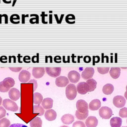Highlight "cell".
Here are the masks:
<instances>
[{
  "mask_svg": "<svg viewBox=\"0 0 127 127\" xmlns=\"http://www.w3.org/2000/svg\"><path fill=\"white\" fill-rule=\"evenodd\" d=\"M77 92L76 87L74 84H68L65 88V95L66 98L70 100L74 99L77 95Z\"/></svg>",
  "mask_w": 127,
  "mask_h": 127,
  "instance_id": "6da1fadb",
  "label": "cell"
},
{
  "mask_svg": "<svg viewBox=\"0 0 127 127\" xmlns=\"http://www.w3.org/2000/svg\"><path fill=\"white\" fill-rule=\"evenodd\" d=\"M2 105L6 110L10 111L16 112L18 109V106L16 103L14 101L9 99H4L2 101Z\"/></svg>",
  "mask_w": 127,
  "mask_h": 127,
  "instance_id": "7a4b0ae2",
  "label": "cell"
},
{
  "mask_svg": "<svg viewBox=\"0 0 127 127\" xmlns=\"http://www.w3.org/2000/svg\"><path fill=\"white\" fill-rule=\"evenodd\" d=\"M99 115L104 119H109L112 116V111L108 107L103 106L99 110Z\"/></svg>",
  "mask_w": 127,
  "mask_h": 127,
  "instance_id": "3957f363",
  "label": "cell"
},
{
  "mask_svg": "<svg viewBox=\"0 0 127 127\" xmlns=\"http://www.w3.org/2000/svg\"><path fill=\"white\" fill-rule=\"evenodd\" d=\"M45 70L46 72L49 76L53 77H57L60 75L62 69L60 67H47L45 68Z\"/></svg>",
  "mask_w": 127,
  "mask_h": 127,
  "instance_id": "277c9868",
  "label": "cell"
},
{
  "mask_svg": "<svg viewBox=\"0 0 127 127\" xmlns=\"http://www.w3.org/2000/svg\"><path fill=\"white\" fill-rule=\"evenodd\" d=\"M77 91L79 94L83 95L89 92L90 88L86 82H80L77 84Z\"/></svg>",
  "mask_w": 127,
  "mask_h": 127,
  "instance_id": "5b68a950",
  "label": "cell"
},
{
  "mask_svg": "<svg viewBox=\"0 0 127 127\" xmlns=\"http://www.w3.org/2000/svg\"><path fill=\"white\" fill-rule=\"evenodd\" d=\"M76 107L77 110L80 113H85L88 110V106L87 102L82 99L79 100L77 101L76 104Z\"/></svg>",
  "mask_w": 127,
  "mask_h": 127,
  "instance_id": "8992f818",
  "label": "cell"
},
{
  "mask_svg": "<svg viewBox=\"0 0 127 127\" xmlns=\"http://www.w3.org/2000/svg\"><path fill=\"white\" fill-rule=\"evenodd\" d=\"M113 103L114 105L117 108H122L125 105L126 99L122 96L117 95L114 97Z\"/></svg>",
  "mask_w": 127,
  "mask_h": 127,
  "instance_id": "52a82bcc",
  "label": "cell"
},
{
  "mask_svg": "<svg viewBox=\"0 0 127 127\" xmlns=\"http://www.w3.org/2000/svg\"><path fill=\"white\" fill-rule=\"evenodd\" d=\"M67 77L71 83H76L79 80L80 75L79 72L75 70H71L68 72Z\"/></svg>",
  "mask_w": 127,
  "mask_h": 127,
  "instance_id": "ba28073f",
  "label": "cell"
},
{
  "mask_svg": "<svg viewBox=\"0 0 127 127\" xmlns=\"http://www.w3.org/2000/svg\"><path fill=\"white\" fill-rule=\"evenodd\" d=\"M69 80L68 78L64 76H60L56 78V84L57 86L60 87H63L66 86L68 84Z\"/></svg>",
  "mask_w": 127,
  "mask_h": 127,
  "instance_id": "9c48e42d",
  "label": "cell"
},
{
  "mask_svg": "<svg viewBox=\"0 0 127 127\" xmlns=\"http://www.w3.org/2000/svg\"><path fill=\"white\" fill-rule=\"evenodd\" d=\"M94 73V69L93 67H86L81 73V77L85 80L91 78Z\"/></svg>",
  "mask_w": 127,
  "mask_h": 127,
  "instance_id": "30bf717a",
  "label": "cell"
},
{
  "mask_svg": "<svg viewBox=\"0 0 127 127\" xmlns=\"http://www.w3.org/2000/svg\"><path fill=\"white\" fill-rule=\"evenodd\" d=\"M31 77L30 73L26 70H22L19 74V80L22 83L28 82Z\"/></svg>",
  "mask_w": 127,
  "mask_h": 127,
  "instance_id": "8fae6325",
  "label": "cell"
},
{
  "mask_svg": "<svg viewBox=\"0 0 127 127\" xmlns=\"http://www.w3.org/2000/svg\"><path fill=\"white\" fill-rule=\"evenodd\" d=\"M45 72V68L43 67H35L32 69V75L36 78L42 77Z\"/></svg>",
  "mask_w": 127,
  "mask_h": 127,
  "instance_id": "7c38bea8",
  "label": "cell"
},
{
  "mask_svg": "<svg viewBox=\"0 0 127 127\" xmlns=\"http://www.w3.org/2000/svg\"><path fill=\"white\" fill-rule=\"evenodd\" d=\"M8 96L11 100L14 101H17L20 98V92L17 89L12 88L8 91Z\"/></svg>",
  "mask_w": 127,
  "mask_h": 127,
  "instance_id": "4fadbf2b",
  "label": "cell"
},
{
  "mask_svg": "<svg viewBox=\"0 0 127 127\" xmlns=\"http://www.w3.org/2000/svg\"><path fill=\"white\" fill-rule=\"evenodd\" d=\"M98 122V120L95 117L89 116L85 120V125L87 127H96Z\"/></svg>",
  "mask_w": 127,
  "mask_h": 127,
  "instance_id": "5bb4252c",
  "label": "cell"
},
{
  "mask_svg": "<svg viewBox=\"0 0 127 127\" xmlns=\"http://www.w3.org/2000/svg\"><path fill=\"white\" fill-rule=\"evenodd\" d=\"M45 119L49 121H54L56 119L57 113L56 111L53 109H49L47 110L45 113Z\"/></svg>",
  "mask_w": 127,
  "mask_h": 127,
  "instance_id": "9a60e30c",
  "label": "cell"
},
{
  "mask_svg": "<svg viewBox=\"0 0 127 127\" xmlns=\"http://www.w3.org/2000/svg\"><path fill=\"white\" fill-rule=\"evenodd\" d=\"M101 101L97 99L92 100L89 104V109L92 111H95L98 110L101 107Z\"/></svg>",
  "mask_w": 127,
  "mask_h": 127,
  "instance_id": "2e32d148",
  "label": "cell"
},
{
  "mask_svg": "<svg viewBox=\"0 0 127 127\" xmlns=\"http://www.w3.org/2000/svg\"><path fill=\"white\" fill-rule=\"evenodd\" d=\"M2 83L5 87H6L8 90H10V88L14 85L15 81L12 78L8 77L3 80Z\"/></svg>",
  "mask_w": 127,
  "mask_h": 127,
  "instance_id": "e0dca14e",
  "label": "cell"
},
{
  "mask_svg": "<svg viewBox=\"0 0 127 127\" xmlns=\"http://www.w3.org/2000/svg\"><path fill=\"white\" fill-rule=\"evenodd\" d=\"M53 104V100L50 98H46L44 99L42 102V105L44 109L49 110L52 108Z\"/></svg>",
  "mask_w": 127,
  "mask_h": 127,
  "instance_id": "ac0fdd59",
  "label": "cell"
},
{
  "mask_svg": "<svg viewBox=\"0 0 127 127\" xmlns=\"http://www.w3.org/2000/svg\"><path fill=\"white\" fill-rule=\"evenodd\" d=\"M61 120L63 124L65 125H69L73 123L74 120V118L71 114H65L62 118Z\"/></svg>",
  "mask_w": 127,
  "mask_h": 127,
  "instance_id": "d6986e66",
  "label": "cell"
},
{
  "mask_svg": "<svg viewBox=\"0 0 127 127\" xmlns=\"http://www.w3.org/2000/svg\"><path fill=\"white\" fill-rule=\"evenodd\" d=\"M110 126L111 127H121L122 124V120L121 118L115 117L110 120Z\"/></svg>",
  "mask_w": 127,
  "mask_h": 127,
  "instance_id": "ffe728a7",
  "label": "cell"
},
{
  "mask_svg": "<svg viewBox=\"0 0 127 127\" xmlns=\"http://www.w3.org/2000/svg\"><path fill=\"white\" fill-rule=\"evenodd\" d=\"M111 76L114 79H117L119 77L121 73V68L120 67H113L111 68L109 71Z\"/></svg>",
  "mask_w": 127,
  "mask_h": 127,
  "instance_id": "44dd1931",
  "label": "cell"
},
{
  "mask_svg": "<svg viewBox=\"0 0 127 127\" xmlns=\"http://www.w3.org/2000/svg\"><path fill=\"white\" fill-rule=\"evenodd\" d=\"M114 89V86L112 84L110 83H107L105 84L103 88H102V91L103 93H104L106 95H110L113 92Z\"/></svg>",
  "mask_w": 127,
  "mask_h": 127,
  "instance_id": "7402d4cb",
  "label": "cell"
},
{
  "mask_svg": "<svg viewBox=\"0 0 127 127\" xmlns=\"http://www.w3.org/2000/svg\"><path fill=\"white\" fill-rule=\"evenodd\" d=\"M30 127H42V120L40 118L36 117L30 122Z\"/></svg>",
  "mask_w": 127,
  "mask_h": 127,
  "instance_id": "603a6c76",
  "label": "cell"
},
{
  "mask_svg": "<svg viewBox=\"0 0 127 127\" xmlns=\"http://www.w3.org/2000/svg\"><path fill=\"white\" fill-rule=\"evenodd\" d=\"M43 96L40 93L35 92L33 94V103L36 105H40L43 101Z\"/></svg>",
  "mask_w": 127,
  "mask_h": 127,
  "instance_id": "cb8c5ba5",
  "label": "cell"
},
{
  "mask_svg": "<svg viewBox=\"0 0 127 127\" xmlns=\"http://www.w3.org/2000/svg\"><path fill=\"white\" fill-rule=\"evenodd\" d=\"M86 82L88 84L90 90L89 92H92L94 91L95 88H96V85H97V82L95 81L93 78H90L89 79H87L86 81Z\"/></svg>",
  "mask_w": 127,
  "mask_h": 127,
  "instance_id": "d4e9b609",
  "label": "cell"
},
{
  "mask_svg": "<svg viewBox=\"0 0 127 127\" xmlns=\"http://www.w3.org/2000/svg\"><path fill=\"white\" fill-rule=\"evenodd\" d=\"M44 109L40 105H34L33 106V113H38V116H41L44 114Z\"/></svg>",
  "mask_w": 127,
  "mask_h": 127,
  "instance_id": "484cf974",
  "label": "cell"
},
{
  "mask_svg": "<svg viewBox=\"0 0 127 127\" xmlns=\"http://www.w3.org/2000/svg\"><path fill=\"white\" fill-rule=\"evenodd\" d=\"M88 115V111L85 113H80L78 111H76L75 112V116L76 118L80 120H84L86 119Z\"/></svg>",
  "mask_w": 127,
  "mask_h": 127,
  "instance_id": "4316f807",
  "label": "cell"
},
{
  "mask_svg": "<svg viewBox=\"0 0 127 127\" xmlns=\"http://www.w3.org/2000/svg\"><path fill=\"white\" fill-rule=\"evenodd\" d=\"M20 16L17 14H13L10 17V21L14 24H19L20 23Z\"/></svg>",
  "mask_w": 127,
  "mask_h": 127,
  "instance_id": "83f0119b",
  "label": "cell"
},
{
  "mask_svg": "<svg viewBox=\"0 0 127 127\" xmlns=\"http://www.w3.org/2000/svg\"><path fill=\"white\" fill-rule=\"evenodd\" d=\"M30 17H32L31 19H29V22L31 24H39V15L37 14H31L30 15Z\"/></svg>",
  "mask_w": 127,
  "mask_h": 127,
  "instance_id": "f1b7e54d",
  "label": "cell"
},
{
  "mask_svg": "<svg viewBox=\"0 0 127 127\" xmlns=\"http://www.w3.org/2000/svg\"><path fill=\"white\" fill-rule=\"evenodd\" d=\"M10 122L8 119L4 118L0 120V127H9Z\"/></svg>",
  "mask_w": 127,
  "mask_h": 127,
  "instance_id": "f546056e",
  "label": "cell"
},
{
  "mask_svg": "<svg viewBox=\"0 0 127 127\" xmlns=\"http://www.w3.org/2000/svg\"><path fill=\"white\" fill-rule=\"evenodd\" d=\"M75 19V16L72 14H67L65 18V22L68 23V24H74L75 23V21L74 22H71L70 20H73L74 21Z\"/></svg>",
  "mask_w": 127,
  "mask_h": 127,
  "instance_id": "4dcf8cb0",
  "label": "cell"
},
{
  "mask_svg": "<svg viewBox=\"0 0 127 127\" xmlns=\"http://www.w3.org/2000/svg\"><path fill=\"white\" fill-rule=\"evenodd\" d=\"M119 116L122 118H127V108L123 107L120 109L119 113Z\"/></svg>",
  "mask_w": 127,
  "mask_h": 127,
  "instance_id": "1f68e13d",
  "label": "cell"
},
{
  "mask_svg": "<svg viewBox=\"0 0 127 127\" xmlns=\"http://www.w3.org/2000/svg\"><path fill=\"white\" fill-rule=\"evenodd\" d=\"M97 70L99 73L104 74L107 73L109 72V67H97Z\"/></svg>",
  "mask_w": 127,
  "mask_h": 127,
  "instance_id": "d6a6232c",
  "label": "cell"
},
{
  "mask_svg": "<svg viewBox=\"0 0 127 127\" xmlns=\"http://www.w3.org/2000/svg\"><path fill=\"white\" fill-rule=\"evenodd\" d=\"M72 127H86V126L83 122L78 121L73 123Z\"/></svg>",
  "mask_w": 127,
  "mask_h": 127,
  "instance_id": "836d02e7",
  "label": "cell"
},
{
  "mask_svg": "<svg viewBox=\"0 0 127 127\" xmlns=\"http://www.w3.org/2000/svg\"><path fill=\"white\" fill-rule=\"evenodd\" d=\"M64 15V14H61V16H60V18H59L57 14H54V16H55V19H56V22H57V23L58 24H61V23H62Z\"/></svg>",
  "mask_w": 127,
  "mask_h": 127,
  "instance_id": "e575fe53",
  "label": "cell"
},
{
  "mask_svg": "<svg viewBox=\"0 0 127 127\" xmlns=\"http://www.w3.org/2000/svg\"><path fill=\"white\" fill-rule=\"evenodd\" d=\"M6 115V111L2 107H0V119L5 117Z\"/></svg>",
  "mask_w": 127,
  "mask_h": 127,
  "instance_id": "d590c367",
  "label": "cell"
},
{
  "mask_svg": "<svg viewBox=\"0 0 127 127\" xmlns=\"http://www.w3.org/2000/svg\"><path fill=\"white\" fill-rule=\"evenodd\" d=\"M9 90L7 89L6 87L4 86L2 83V81L0 82V92H6L7 91H9Z\"/></svg>",
  "mask_w": 127,
  "mask_h": 127,
  "instance_id": "8d00e7d4",
  "label": "cell"
},
{
  "mask_svg": "<svg viewBox=\"0 0 127 127\" xmlns=\"http://www.w3.org/2000/svg\"><path fill=\"white\" fill-rule=\"evenodd\" d=\"M39 53H37L36 56H34L32 57V62L33 63H38L39 62Z\"/></svg>",
  "mask_w": 127,
  "mask_h": 127,
  "instance_id": "74e56055",
  "label": "cell"
},
{
  "mask_svg": "<svg viewBox=\"0 0 127 127\" xmlns=\"http://www.w3.org/2000/svg\"><path fill=\"white\" fill-rule=\"evenodd\" d=\"M48 15L47 14H45V11H42V13L41 14V18H42V19H41V21H42V23L43 24H47L48 23V22L47 21H46L45 19V16H47Z\"/></svg>",
  "mask_w": 127,
  "mask_h": 127,
  "instance_id": "f35d334b",
  "label": "cell"
},
{
  "mask_svg": "<svg viewBox=\"0 0 127 127\" xmlns=\"http://www.w3.org/2000/svg\"><path fill=\"white\" fill-rule=\"evenodd\" d=\"M9 127H28L22 124H13L11 125Z\"/></svg>",
  "mask_w": 127,
  "mask_h": 127,
  "instance_id": "ab89813d",
  "label": "cell"
},
{
  "mask_svg": "<svg viewBox=\"0 0 127 127\" xmlns=\"http://www.w3.org/2000/svg\"><path fill=\"white\" fill-rule=\"evenodd\" d=\"M22 67H9V69L13 72H19L22 69Z\"/></svg>",
  "mask_w": 127,
  "mask_h": 127,
  "instance_id": "60d3db41",
  "label": "cell"
},
{
  "mask_svg": "<svg viewBox=\"0 0 127 127\" xmlns=\"http://www.w3.org/2000/svg\"><path fill=\"white\" fill-rule=\"evenodd\" d=\"M62 58L60 56H56L54 58V61L56 63H61Z\"/></svg>",
  "mask_w": 127,
  "mask_h": 127,
  "instance_id": "b9f144b4",
  "label": "cell"
},
{
  "mask_svg": "<svg viewBox=\"0 0 127 127\" xmlns=\"http://www.w3.org/2000/svg\"><path fill=\"white\" fill-rule=\"evenodd\" d=\"M91 58L89 56H86L83 58V61L85 63H89L91 62Z\"/></svg>",
  "mask_w": 127,
  "mask_h": 127,
  "instance_id": "7bdbcfd3",
  "label": "cell"
},
{
  "mask_svg": "<svg viewBox=\"0 0 127 127\" xmlns=\"http://www.w3.org/2000/svg\"><path fill=\"white\" fill-rule=\"evenodd\" d=\"M29 16V14H22L21 15V23L22 24H24L25 23V18L26 17H28Z\"/></svg>",
  "mask_w": 127,
  "mask_h": 127,
  "instance_id": "ee69618b",
  "label": "cell"
},
{
  "mask_svg": "<svg viewBox=\"0 0 127 127\" xmlns=\"http://www.w3.org/2000/svg\"><path fill=\"white\" fill-rule=\"evenodd\" d=\"M23 62L25 63H30V57L29 56H25L23 57Z\"/></svg>",
  "mask_w": 127,
  "mask_h": 127,
  "instance_id": "f6af8a7d",
  "label": "cell"
},
{
  "mask_svg": "<svg viewBox=\"0 0 127 127\" xmlns=\"http://www.w3.org/2000/svg\"><path fill=\"white\" fill-rule=\"evenodd\" d=\"M0 61L2 63H7V57L5 56H2L0 58Z\"/></svg>",
  "mask_w": 127,
  "mask_h": 127,
  "instance_id": "bcb514c9",
  "label": "cell"
},
{
  "mask_svg": "<svg viewBox=\"0 0 127 127\" xmlns=\"http://www.w3.org/2000/svg\"><path fill=\"white\" fill-rule=\"evenodd\" d=\"M2 17L4 18V23L7 24L8 23V15L6 14H2Z\"/></svg>",
  "mask_w": 127,
  "mask_h": 127,
  "instance_id": "7dc6e473",
  "label": "cell"
},
{
  "mask_svg": "<svg viewBox=\"0 0 127 127\" xmlns=\"http://www.w3.org/2000/svg\"><path fill=\"white\" fill-rule=\"evenodd\" d=\"M49 23L52 24L53 23V15L52 14H49Z\"/></svg>",
  "mask_w": 127,
  "mask_h": 127,
  "instance_id": "c3c4849f",
  "label": "cell"
},
{
  "mask_svg": "<svg viewBox=\"0 0 127 127\" xmlns=\"http://www.w3.org/2000/svg\"><path fill=\"white\" fill-rule=\"evenodd\" d=\"M22 56L20 55V54H18V56H17V58H18V62L19 63H22V61L20 60V58H22Z\"/></svg>",
  "mask_w": 127,
  "mask_h": 127,
  "instance_id": "681fc988",
  "label": "cell"
},
{
  "mask_svg": "<svg viewBox=\"0 0 127 127\" xmlns=\"http://www.w3.org/2000/svg\"><path fill=\"white\" fill-rule=\"evenodd\" d=\"M2 1L4 3H6V4H10L11 2V1L10 0H2Z\"/></svg>",
  "mask_w": 127,
  "mask_h": 127,
  "instance_id": "f907efd6",
  "label": "cell"
},
{
  "mask_svg": "<svg viewBox=\"0 0 127 127\" xmlns=\"http://www.w3.org/2000/svg\"><path fill=\"white\" fill-rule=\"evenodd\" d=\"M17 1V0H13V2H12V6H14L15 4V3Z\"/></svg>",
  "mask_w": 127,
  "mask_h": 127,
  "instance_id": "816d5d0a",
  "label": "cell"
},
{
  "mask_svg": "<svg viewBox=\"0 0 127 127\" xmlns=\"http://www.w3.org/2000/svg\"><path fill=\"white\" fill-rule=\"evenodd\" d=\"M124 96H125V97L126 98V99L127 100V90H126V91L125 93Z\"/></svg>",
  "mask_w": 127,
  "mask_h": 127,
  "instance_id": "f5cc1de1",
  "label": "cell"
},
{
  "mask_svg": "<svg viewBox=\"0 0 127 127\" xmlns=\"http://www.w3.org/2000/svg\"><path fill=\"white\" fill-rule=\"evenodd\" d=\"M2 14H0V24L2 23Z\"/></svg>",
  "mask_w": 127,
  "mask_h": 127,
  "instance_id": "db71d44e",
  "label": "cell"
},
{
  "mask_svg": "<svg viewBox=\"0 0 127 127\" xmlns=\"http://www.w3.org/2000/svg\"><path fill=\"white\" fill-rule=\"evenodd\" d=\"M1 103H2V98L0 96V105L1 104Z\"/></svg>",
  "mask_w": 127,
  "mask_h": 127,
  "instance_id": "11a10c76",
  "label": "cell"
},
{
  "mask_svg": "<svg viewBox=\"0 0 127 127\" xmlns=\"http://www.w3.org/2000/svg\"><path fill=\"white\" fill-rule=\"evenodd\" d=\"M68 127L66 126H62V127Z\"/></svg>",
  "mask_w": 127,
  "mask_h": 127,
  "instance_id": "9f6ffc18",
  "label": "cell"
},
{
  "mask_svg": "<svg viewBox=\"0 0 127 127\" xmlns=\"http://www.w3.org/2000/svg\"><path fill=\"white\" fill-rule=\"evenodd\" d=\"M49 13H52V12H53L52 11H49Z\"/></svg>",
  "mask_w": 127,
  "mask_h": 127,
  "instance_id": "6f0895ef",
  "label": "cell"
},
{
  "mask_svg": "<svg viewBox=\"0 0 127 127\" xmlns=\"http://www.w3.org/2000/svg\"><path fill=\"white\" fill-rule=\"evenodd\" d=\"M126 90H127V86H126Z\"/></svg>",
  "mask_w": 127,
  "mask_h": 127,
  "instance_id": "680465c9",
  "label": "cell"
},
{
  "mask_svg": "<svg viewBox=\"0 0 127 127\" xmlns=\"http://www.w3.org/2000/svg\"></svg>",
  "mask_w": 127,
  "mask_h": 127,
  "instance_id": "91938a15",
  "label": "cell"
},
{
  "mask_svg": "<svg viewBox=\"0 0 127 127\" xmlns=\"http://www.w3.org/2000/svg\"></svg>",
  "mask_w": 127,
  "mask_h": 127,
  "instance_id": "94428289",
  "label": "cell"
},
{
  "mask_svg": "<svg viewBox=\"0 0 127 127\" xmlns=\"http://www.w3.org/2000/svg\"></svg>",
  "mask_w": 127,
  "mask_h": 127,
  "instance_id": "6125c7cd",
  "label": "cell"
}]
</instances>
